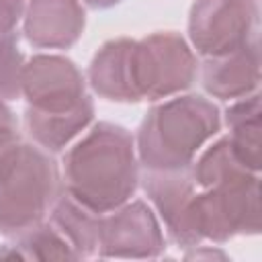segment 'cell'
Returning a JSON list of instances; mask_svg holds the SVG:
<instances>
[{
  "instance_id": "cell-14",
  "label": "cell",
  "mask_w": 262,
  "mask_h": 262,
  "mask_svg": "<svg viewBox=\"0 0 262 262\" xmlns=\"http://www.w3.org/2000/svg\"><path fill=\"white\" fill-rule=\"evenodd\" d=\"M221 125L227 127V141L235 158L252 172L262 168V102L260 92L231 100L221 113Z\"/></svg>"
},
{
  "instance_id": "cell-22",
  "label": "cell",
  "mask_w": 262,
  "mask_h": 262,
  "mask_svg": "<svg viewBox=\"0 0 262 262\" xmlns=\"http://www.w3.org/2000/svg\"><path fill=\"white\" fill-rule=\"evenodd\" d=\"M88 8H92V10H106V8H113V6H117L121 0H82Z\"/></svg>"
},
{
  "instance_id": "cell-17",
  "label": "cell",
  "mask_w": 262,
  "mask_h": 262,
  "mask_svg": "<svg viewBox=\"0 0 262 262\" xmlns=\"http://www.w3.org/2000/svg\"><path fill=\"white\" fill-rule=\"evenodd\" d=\"M12 246L23 260H78L68 239L49 219H43L41 223L14 235Z\"/></svg>"
},
{
  "instance_id": "cell-11",
  "label": "cell",
  "mask_w": 262,
  "mask_h": 262,
  "mask_svg": "<svg viewBox=\"0 0 262 262\" xmlns=\"http://www.w3.org/2000/svg\"><path fill=\"white\" fill-rule=\"evenodd\" d=\"M260 41L258 37L250 43L217 57H205L199 63L201 84L211 98L237 100L258 92L260 86Z\"/></svg>"
},
{
  "instance_id": "cell-4",
  "label": "cell",
  "mask_w": 262,
  "mask_h": 262,
  "mask_svg": "<svg viewBox=\"0 0 262 262\" xmlns=\"http://www.w3.org/2000/svg\"><path fill=\"white\" fill-rule=\"evenodd\" d=\"M190 229L196 244H225L237 235H258L260 174L196 188L190 205Z\"/></svg>"
},
{
  "instance_id": "cell-2",
  "label": "cell",
  "mask_w": 262,
  "mask_h": 262,
  "mask_svg": "<svg viewBox=\"0 0 262 262\" xmlns=\"http://www.w3.org/2000/svg\"><path fill=\"white\" fill-rule=\"evenodd\" d=\"M221 127V111L201 94L182 92L156 100L133 135L139 166L143 170L190 168Z\"/></svg>"
},
{
  "instance_id": "cell-5",
  "label": "cell",
  "mask_w": 262,
  "mask_h": 262,
  "mask_svg": "<svg viewBox=\"0 0 262 262\" xmlns=\"http://www.w3.org/2000/svg\"><path fill=\"white\" fill-rule=\"evenodd\" d=\"M131 70L139 100L156 102L186 92L199 76V59L180 33L158 31L135 39Z\"/></svg>"
},
{
  "instance_id": "cell-10",
  "label": "cell",
  "mask_w": 262,
  "mask_h": 262,
  "mask_svg": "<svg viewBox=\"0 0 262 262\" xmlns=\"http://www.w3.org/2000/svg\"><path fill=\"white\" fill-rule=\"evenodd\" d=\"M84 27L80 0H27L23 35L37 49H68L80 41Z\"/></svg>"
},
{
  "instance_id": "cell-9",
  "label": "cell",
  "mask_w": 262,
  "mask_h": 262,
  "mask_svg": "<svg viewBox=\"0 0 262 262\" xmlns=\"http://www.w3.org/2000/svg\"><path fill=\"white\" fill-rule=\"evenodd\" d=\"M139 184L164 225L168 239L178 248L196 246L190 229V205L196 184L190 170H145Z\"/></svg>"
},
{
  "instance_id": "cell-21",
  "label": "cell",
  "mask_w": 262,
  "mask_h": 262,
  "mask_svg": "<svg viewBox=\"0 0 262 262\" xmlns=\"http://www.w3.org/2000/svg\"><path fill=\"white\" fill-rule=\"evenodd\" d=\"M188 252L184 254V258H188V260H199V258H227V254L225 252H221V250H217V248H213V246H201V244H196V246H192V248H186Z\"/></svg>"
},
{
  "instance_id": "cell-3",
  "label": "cell",
  "mask_w": 262,
  "mask_h": 262,
  "mask_svg": "<svg viewBox=\"0 0 262 262\" xmlns=\"http://www.w3.org/2000/svg\"><path fill=\"white\" fill-rule=\"evenodd\" d=\"M61 190V172L53 156L20 141L0 162V235L12 239L47 219Z\"/></svg>"
},
{
  "instance_id": "cell-19",
  "label": "cell",
  "mask_w": 262,
  "mask_h": 262,
  "mask_svg": "<svg viewBox=\"0 0 262 262\" xmlns=\"http://www.w3.org/2000/svg\"><path fill=\"white\" fill-rule=\"evenodd\" d=\"M20 143V127L16 115L6 100L0 98V162Z\"/></svg>"
},
{
  "instance_id": "cell-7",
  "label": "cell",
  "mask_w": 262,
  "mask_h": 262,
  "mask_svg": "<svg viewBox=\"0 0 262 262\" xmlns=\"http://www.w3.org/2000/svg\"><path fill=\"white\" fill-rule=\"evenodd\" d=\"M166 250L162 223L149 203L131 199L100 217V258H158Z\"/></svg>"
},
{
  "instance_id": "cell-16",
  "label": "cell",
  "mask_w": 262,
  "mask_h": 262,
  "mask_svg": "<svg viewBox=\"0 0 262 262\" xmlns=\"http://www.w3.org/2000/svg\"><path fill=\"white\" fill-rule=\"evenodd\" d=\"M188 170L196 188H211L235 178H244L248 174H256L235 158L225 135L217 137L215 141L211 139V143L199 151Z\"/></svg>"
},
{
  "instance_id": "cell-12",
  "label": "cell",
  "mask_w": 262,
  "mask_h": 262,
  "mask_svg": "<svg viewBox=\"0 0 262 262\" xmlns=\"http://www.w3.org/2000/svg\"><path fill=\"white\" fill-rule=\"evenodd\" d=\"M135 39L117 37L102 43L90 59L86 82L98 98L108 102H139V94L133 84L131 55Z\"/></svg>"
},
{
  "instance_id": "cell-1",
  "label": "cell",
  "mask_w": 262,
  "mask_h": 262,
  "mask_svg": "<svg viewBox=\"0 0 262 262\" xmlns=\"http://www.w3.org/2000/svg\"><path fill=\"white\" fill-rule=\"evenodd\" d=\"M139 178L135 137L117 123H94L63 154V190L98 215L131 201Z\"/></svg>"
},
{
  "instance_id": "cell-13",
  "label": "cell",
  "mask_w": 262,
  "mask_h": 262,
  "mask_svg": "<svg viewBox=\"0 0 262 262\" xmlns=\"http://www.w3.org/2000/svg\"><path fill=\"white\" fill-rule=\"evenodd\" d=\"M94 121V102L86 96L76 108L66 113H43L29 108L25 111V131L31 141L47 154L66 151Z\"/></svg>"
},
{
  "instance_id": "cell-18",
  "label": "cell",
  "mask_w": 262,
  "mask_h": 262,
  "mask_svg": "<svg viewBox=\"0 0 262 262\" xmlns=\"http://www.w3.org/2000/svg\"><path fill=\"white\" fill-rule=\"evenodd\" d=\"M25 55L18 47L16 33L0 35V98L10 102L20 98V78Z\"/></svg>"
},
{
  "instance_id": "cell-20",
  "label": "cell",
  "mask_w": 262,
  "mask_h": 262,
  "mask_svg": "<svg viewBox=\"0 0 262 262\" xmlns=\"http://www.w3.org/2000/svg\"><path fill=\"white\" fill-rule=\"evenodd\" d=\"M27 0H0V35L14 33L23 20Z\"/></svg>"
},
{
  "instance_id": "cell-6",
  "label": "cell",
  "mask_w": 262,
  "mask_h": 262,
  "mask_svg": "<svg viewBox=\"0 0 262 262\" xmlns=\"http://www.w3.org/2000/svg\"><path fill=\"white\" fill-rule=\"evenodd\" d=\"M258 0H194L188 43L201 57L225 55L258 37Z\"/></svg>"
},
{
  "instance_id": "cell-15",
  "label": "cell",
  "mask_w": 262,
  "mask_h": 262,
  "mask_svg": "<svg viewBox=\"0 0 262 262\" xmlns=\"http://www.w3.org/2000/svg\"><path fill=\"white\" fill-rule=\"evenodd\" d=\"M100 217L102 215L86 209L66 190H61V194L55 199L47 215V219L55 225V229L68 239L78 260L92 258L98 254Z\"/></svg>"
},
{
  "instance_id": "cell-8",
  "label": "cell",
  "mask_w": 262,
  "mask_h": 262,
  "mask_svg": "<svg viewBox=\"0 0 262 262\" xmlns=\"http://www.w3.org/2000/svg\"><path fill=\"white\" fill-rule=\"evenodd\" d=\"M86 78L66 55L37 53L25 59L20 98L29 108L43 113H66L86 98Z\"/></svg>"
}]
</instances>
